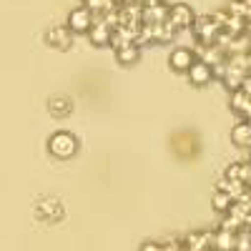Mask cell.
<instances>
[{
    "label": "cell",
    "mask_w": 251,
    "mask_h": 251,
    "mask_svg": "<svg viewBox=\"0 0 251 251\" xmlns=\"http://www.w3.org/2000/svg\"><path fill=\"white\" fill-rule=\"evenodd\" d=\"M38 214L40 216H46V219H58L60 214H63V208H60V203L58 201H43V203H40L38 206Z\"/></svg>",
    "instance_id": "14"
},
{
    "label": "cell",
    "mask_w": 251,
    "mask_h": 251,
    "mask_svg": "<svg viewBox=\"0 0 251 251\" xmlns=\"http://www.w3.org/2000/svg\"><path fill=\"white\" fill-rule=\"evenodd\" d=\"M48 151L55 156V158H71L75 156L78 151V138L71 133V131H58L50 136L48 141Z\"/></svg>",
    "instance_id": "1"
},
{
    "label": "cell",
    "mask_w": 251,
    "mask_h": 251,
    "mask_svg": "<svg viewBox=\"0 0 251 251\" xmlns=\"http://www.w3.org/2000/svg\"><path fill=\"white\" fill-rule=\"evenodd\" d=\"M191 28H194L196 38H199V43H216V38H219V33H221V25L216 23L214 15L196 18Z\"/></svg>",
    "instance_id": "2"
},
{
    "label": "cell",
    "mask_w": 251,
    "mask_h": 251,
    "mask_svg": "<svg viewBox=\"0 0 251 251\" xmlns=\"http://www.w3.org/2000/svg\"><path fill=\"white\" fill-rule=\"evenodd\" d=\"M231 203H234V199L228 196V194H224L221 188H216V194H214V208H216V211L226 214L228 208H231Z\"/></svg>",
    "instance_id": "15"
},
{
    "label": "cell",
    "mask_w": 251,
    "mask_h": 251,
    "mask_svg": "<svg viewBox=\"0 0 251 251\" xmlns=\"http://www.w3.org/2000/svg\"><path fill=\"white\" fill-rule=\"evenodd\" d=\"M194 20H196V15H194L191 5H186V3H174V5H169V18H166V23L174 25L176 30L191 28Z\"/></svg>",
    "instance_id": "3"
},
{
    "label": "cell",
    "mask_w": 251,
    "mask_h": 251,
    "mask_svg": "<svg viewBox=\"0 0 251 251\" xmlns=\"http://www.w3.org/2000/svg\"><path fill=\"white\" fill-rule=\"evenodd\" d=\"M86 8L93 13L96 20H100V18L111 15L113 10H118V3L116 0H86Z\"/></svg>",
    "instance_id": "10"
},
{
    "label": "cell",
    "mask_w": 251,
    "mask_h": 251,
    "mask_svg": "<svg viewBox=\"0 0 251 251\" xmlns=\"http://www.w3.org/2000/svg\"><path fill=\"white\" fill-rule=\"evenodd\" d=\"M239 174H241V163H234L226 169V178H236L239 181Z\"/></svg>",
    "instance_id": "16"
},
{
    "label": "cell",
    "mask_w": 251,
    "mask_h": 251,
    "mask_svg": "<svg viewBox=\"0 0 251 251\" xmlns=\"http://www.w3.org/2000/svg\"><path fill=\"white\" fill-rule=\"evenodd\" d=\"M113 25L111 23H106V20H96V23L91 25V30L86 33L88 35V40H91V43L93 46H111V40H113Z\"/></svg>",
    "instance_id": "6"
},
{
    "label": "cell",
    "mask_w": 251,
    "mask_h": 251,
    "mask_svg": "<svg viewBox=\"0 0 251 251\" xmlns=\"http://www.w3.org/2000/svg\"><path fill=\"white\" fill-rule=\"evenodd\" d=\"M48 111L55 116V118H63V116H71V111H73V103H71V98L68 96H58V98H50L48 100Z\"/></svg>",
    "instance_id": "12"
},
{
    "label": "cell",
    "mask_w": 251,
    "mask_h": 251,
    "mask_svg": "<svg viewBox=\"0 0 251 251\" xmlns=\"http://www.w3.org/2000/svg\"><path fill=\"white\" fill-rule=\"evenodd\" d=\"M116 58H118L121 66H133V63L141 58V46L136 43V40H131V43L116 48Z\"/></svg>",
    "instance_id": "9"
},
{
    "label": "cell",
    "mask_w": 251,
    "mask_h": 251,
    "mask_svg": "<svg viewBox=\"0 0 251 251\" xmlns=\"http://www.w3.org/2000/svg\"><path fill=\"white\" fill-rule=\"evenodd\" d=\"M231 141L241 149H251V121H241L231 128Z\"/></svg>",
    "instance_id": "11"
},
{
    "label": "cell",
    "mask_w": 251,
    "mask_h": 251,
    "mask_svg": "<svg viewBox=\"0 0 251 251\" xmlns=\"http://www.w3.org/2000/svg\"><path fill=\"white\" fill-rule=\"evenodd\" d=\"M96 23V18H93V13L86 8V5H80V8H75V10H71V15H68V28L73 30V33H88L91 30V25Z\"/></svg>",
    "instance_id": "4"
},
{
    "label": "cell",
    "mask_w": 251,
    "mask_h": 251,
    "mask_svg": "<svg viewBox=\"0 0 251 251\" xmlns=\"http://www.w3.org/2000/svg\"><path fill=\"white\" fill-rule=\"evenodd\" d=\"M141 251H166V249H163V246H158V244H146Z\"/></svg>",
    "instance_id": "17"
},
{
    "label": "cell",
    "mask_w": 251,
    "mask_h": 251,
    "mask_svg": "<svg viewBox=\"0 0 251 251\" xmlns=\"http://www.w3.org/2000/svg\"><path fill=\"white\" fill-rule=\"evenodd\" d=\"M194 60H196V55H194L191 48H176V50L169 55V66H171L176 73H186L188 68H191Z\"/></svg>",
    "instance_id": "8"
},
{
    "label": "cell",
    "mask_w": 251,
    "mask_h": 251,
    "mask_svg": "<svg viewBox=\"0 0 251 251\" xmlns=\"http://www.w3.org/2000/svg\"><path fill=\"white\" fill-rule=\"evenodd\" d=\"M186 75H188V80H191L194 86H206V83L214 80V68L208 66V63H203V60L196 58L191 63V68L186 71Z\"/></svg>",
    "instance_id": "7"
},
{
    "label": "cell",
    "mask_w": 251,
    "mask_h": 251,
    "mask_svg": "<svg viewBox=\"0 0 251 251\" xmlns=\"http://www.w3.org/2000/svg\"><path fill=\"white\" fill-rule=\"evenodd\" d=\"M249 106H251V98H249L241 88H236V91H234V96H231V108H234L239 116H246Z\"/></svg>",
    "instance_id": "13"
},
{
    "label": "cell",
    "mask_w": 251,
    "mask_h": 251,
    "mask_svg": "<svg viewBox=\"0 0 251 251\" xmlns=\"http://www.w3.org/2000/svg\"><path fill=\"white\" fill-rule=\"evenodd\" d=\"M138 5H153V3H161V0H136Z\"/></svg>",
    "instance_id": "18"
},
{
    "label": "cell",
    "mask_w": 251,
    "mask_h": 251,
    "mask_svg": "<svg viewBox=\"0 0 251 251\" xmlns=\"http://www.w3.org/2000/svg\"><path fill=\"white\" fill-rule=\"evenodd\" d=\"M73 35L75 33L68 25H55V28H50L46 33V43L53 46V48H58V50H68L73 46Z\"/></svg>",
    "instance_id": "5"
}]
</instances>
